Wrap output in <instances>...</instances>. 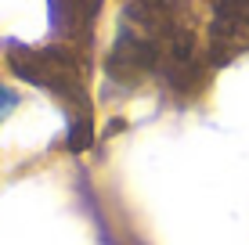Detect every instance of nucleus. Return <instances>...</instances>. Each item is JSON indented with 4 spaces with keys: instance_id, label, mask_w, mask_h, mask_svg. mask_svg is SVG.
I'll use <instances>...</instances> for the list:
<instances>
[{
    "instance_id": "nucleus-1",
    "label": "nucleus",
    "mask_w": 249,
    "mask_h": 245,
    "mask_svg": "<svg viewBox=\"0 0 249 245\" xmlns=\"http://www.w3.org/2000/svg\"><path fill=\"white\" fill-rule=\"evenodd\" d=\"M11 69L29 83H40L47 87L51 94H58L69 108H80L83 115L87 112V98H83V80L72 69V50L69 47H47V50H11Z\"/></svg>"
},
{
    "instance_id": "nucleus-2",
    "label": "nucleus",
    "mask_w": 249,
    "mask_h": 245,
    "mask_svg": "<svg viewBox=\"0 0 249 245\" xmlns=\"http://www.w3.org/2000/svg\"><path fill=\"white\" fill-rule=\"evenodd\" d=\"M242 50H249V0H213L210 62L224 65Z\"/></svg>"
},
{
    "instance_id": "nucleus-3",
    "label": "nucleus",
    "mask_w": 249,
    "mask_h": 245,
    "mask_svg": "<svg viewBox=\"0 0 249 245\" xmlns=\"http://www.w3.org/2000/svg\"><path fill=\"white\" fill-rule=\"evenodd\" d=\"M98 11H101V0H51V22L69 40L90 36Z\"/></svg>"
},
{
    "instance_id": "nucleus-4",
    "label": "nucleus",
    "mask_w": 249,
    "mask_h": 245,
    "mask_svg": "<svg viewBox=\"0 0 249 245\" xmlns=\"http://www.w3.org/2000/svg\"><path fill=\"white\" fill-rule=\"evenodd\" d=\"M15 105H18V98H15L11 90H4V87H0V119H4V112H11Z\"/></svg>"
}]
</instances>
